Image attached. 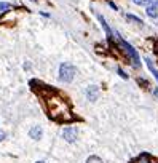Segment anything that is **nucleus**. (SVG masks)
Wrapping results in <instances>:
<instances>
[{"instance_id":"nucleus-1","label":"nucleus","mask_w":158,"mask_h":163,"mask_svg":"<svg viewBox=\"0 0 158 163\" xmlns=\"http://www.w3.org/2000/svg\"><path fill=\"white\" fill-rule=\"evenodd\" d=\"M75 67H73L70 62H62L61 67H59V80L61 82H72L73 80V77H75Z\"/></svg>"},{"instance_id":"nucleus-2","label":"nucleus","mask_w":158,"mask_h":163,"mask_svg":"<svg viewBox=\"0 0 158 163\" xmlns=\"http://www.w3.org/2000/svg\"><path fill=\"white\" fill-rule=\"evenodd\" d=\"M120 46H122V48H123V51H125L129 58H131V61H133V66H134V67H139V66H141V59H139V54H137V51L134 50L131 45H129L128 42H125L123 38H120Z\"/></svg>"},{"instance_id":"nucleus-3","label":"nucleus","mask_w":158,"mask_h":163,"mask_svg":"<svg viewBox=\"0 0 158 163\" xmlns=\"http://www.w3.org/2000/svg\"><path fill=\"white\" fill-rule=\"evenodd\" d=\"M62 138L66 139L67 142H75V141H77V130L73 128V127L64 128V131H62Z\"/></svg>"},{"instance_id":"nucleus-4","label":"nucleus","mask_w":158,"mask_h":163,"mask_svg":"<svg viewBox=\"0 0 158 163\" xmlns=\"http://www.w3.org/2000/svg\"><path fill=\"white\" fill-rule=\"evenodd\" d=\"M29 136H31L32 139H35V141H39V139L43 136V128L40 127V125H35V127H32V128H31Z\"/></svg>"},{"instance_id":"nucleus-5","label":"nucleus","mask_w":158,"mask_h":163,"mask_svg":"<svg viewBox=\"0 0 158 163\" xmlns=\"http://www.w3.org/2000/svg\"><path fill=\"white\" fill-rule=\"evenodd\" d=\"M98 94H99V88H98V86H94V85L88 86L86 96H88V99H89V101H96V99H98Z\"/></svg>"},{"instance_id":"nucleus-6","label":"nucleus","mask_w":158,"mask_h":163,"mask_svg":"<svg viewBox=\"0 0 158 163\" xmlns=\"http://www.w3.org/2000/svg\"><path fill=\"white\" fill-rule=\"evenodd\" d=\"M98 19H99V21H101V26H102V27H104V31H106L107 37L110 38V37H112V31H110V29H109V26H107V23H106V19H104V16H101V15H98Z\"/></svg>"},{"instance_id":"nucleus-7","label":"nucleus","mask_w":158,"mask_h":163,"mask_svg":"<svg viewBox=\"0 0 158 163\" xmlns=\"http://www.w3.org/2000/svg\"><path fill=\"white\" fill-rule=\"evenodd\" d=\"M145 62H147V67H148V69H150V72L153 74V77H155L156 80H158V71H156V67L152 64V61L148 59V58H145Z\"/></svg>"},{"instance_id":"nucleus-8","label":"nucleus","mask_w":158,"mask_h":163,"mask_svg":"<svg viewBox=\"0 0 158 163\" xmlns=\"http://www.w3.org/2000/svg\"><path fill=\"white\" fill-rule=\"evenodd\" d=\"M145 11H147V15L150 16V18H156V15H158V11H156V5H148Z\"/></svg>"},{"instance_id":"nucleus-9","label":"nucleus","mask_w":158,"mask_h":163,"mask_svg":"<svg viewBox=\"0 0 158 163\" xmlns=\"http://www.w3.org/2000/svg\"><path fill=\"white\" fill-rule=\"evenodd\" d=\"M126 18L129 19V21H134V23H137V24H142V19L137 18V16H134V15H126Z\"/></svg>"},{"instance_id":"nucleus-10","label":"nucleus","mask_w":158,"mask_h":163,"mask_svg":"<svg viewBox=\"0 0 158 163\" xmlns=\"http://www.w3.org/2000/svg\"><path fill=\"white\" fill-rule=\"evenodd\" d=\"M86 163H102V160H101L99 157H96V155H91V157L86 160Z\"/></svg>"},{"instance_id":"nucleus-11","label":"nucleus","mask_w":158,"mask_h":163,"mask_svg":"<svg viewBox=\"0 0 158 163\" xmlns=\"http://www.w3.org/2000/svg\"><path fill=\"white\" fill-rule=\"evenodd\" d=\"M8 8H11L10 6V3H5V2H0V10H2V11H6Z\"/></svg>"},{"instance_id":"nucleus-12","label":"nucleus","mask_w":158,"mask_h":163,"mask_svg":"<svg viewBox=\"0 0 158 163\" xmlns=\"http://www.w3.org/2000/svg\"><path fill=\"white\" fill-rule=\"evenodd\" d=\"M133 2H134L136 5H145V3H147V0H133Z\"/></svg>"},{"instance_id":"nucleus-13","label":"nucleus","mask_w":158,"mask_h":163,"mask_svg":"<svg viewBox=\"0 0 158 163\" xmlns=\"http://www.w3.org/2000/svg\"><path fill=\"white\" fill-rule=\"evenodd\" d=\"M5 138H6V133H5L3 130H0V141H3Z\"/></svg>"},{"instance_id":"nucleus-14","label":"nucleus","mask_w":158,"mask_h":163,"mask_svg":"<svg viewBox=\"0 0 158 163\" xmlns=\"http://www.w3.org/2000/svg\"><path fill=\"white\" fill-rule=\"evenodd\" d=\"M118 74H120V75H122V77H123V79H128V75H126V74H125V72H123L122 69H118Z\"/></svg>"},{"instance_id":"nucleus-15","label":"nucleus","mask_w":158,"mask_h":163,"mask_svg":"<svg viewBox=\"0 0 158 163\" xmlns=\"http://www.w3.org/2000/svg\"><path fill=\"white\" fill-rule=\"evenodd\" d=\"M109 5H110V6H112V8H114V10H117V5H115V3H114V2H109Z\"/></svg>"},{"instance_id":"nucleus-16","label":"nucleus","mask_w":158,"mask_h":163,"mask_svg":"<svg viewBox=\"0 0 158 163\" xmlns=\"http://www.w3.org/2000/svg\"><path fill=\"white\" fill-rule=\"evenodd\" d=\"M37 163H45V161H37Z\"/></svg>"}]
</instances>
